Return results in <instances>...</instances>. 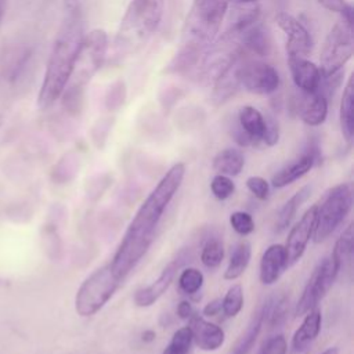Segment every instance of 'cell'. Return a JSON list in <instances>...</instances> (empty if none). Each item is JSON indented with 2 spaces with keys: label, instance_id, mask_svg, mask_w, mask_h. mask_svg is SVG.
Segmentation results:
<instances>
[{
  "label": "cell",
  "instance_id": "4dcf8cb0",
  "mask_svg": "<svg viewBox=\"0 0 354 354\" xmlns=\"http://www.w3.org/2000/svg\"><path fill=\"white\" fill-rule=\"evenodd\" d=\"M203 274L195 267L184 268L178 275V286L185 295H195L203 285Z\"/></svg>",
  "mask_w": 354,
  "mask_h": 354
},
{
  "label": "cell",
  "instance_id": "277c9868",
  "mask_svg": "<svg viewBox=\"0 0 354 354\" xmlns=\"http://www.w3.org/2000/svg\"><path fill=\"white\" fill-rule=\"evenodd\" d=\"M165 10V0H130L113 41V58L137 53L156 32Z\"/></svg>",
  "mask_w": 354,
  "mask_h": 354
},
{
  "label": "cell",
  "instance_id": "4316f807",
  "mask_svg": "<svg viewBox=\"0 0 354 354\" xmlns=\"http://www.w3.org/2000/svg\"><path fill=\"white\" fill-rule=\"evenodd\" d=\"M353 238H354V235H353V223H351V224L347 225V228L337 238V241L335 243V248L330 253V257L339 266L340 270H342V267H344L346 261H348L351 259Z\"/></svg>",
  "mask_w": 354,
  "mask_h": 354
},
{
  "label": "cell",
  "instance_id": "8d00e7d4",
  "mask_svg": "<svg viewBox=\"0 0 354 354\" xmlns=\"http://www.w3.org/2000/svg\"><path fill=\"white\" fill-rule=\"evenodd\" d=\"M288 344L282 335H275L270 337L261 347L259 354H286Z\"/></svg>",
  "mask_w": 354,
  "mask_h": 354
},
{
  "label": "cell",
  "instance_id": "d6a6232c",
  "mask_svg": "<svg viewBox=\"0 0 354 354\" xmlns=\"http://www.w3.org/2000/svg\"><path fill=\"white\" fill-rule=\"evenodd\" d=\"M210 189L217 199L225 201L234 194L235 184L231 180V177L224 174H216L210 181Z\"/></svg>",
  "mask_w": 354,
  "mask_h": 354
},
{
  "label": "cell",
  "instance_id": "7c38bea8",
  "mask_svg": "<svg viewBox=\"0 0 354 354\" xmlns=\"http://www.w3.org/2000/svg\"><path fill=\"white\" fill-rule=\"evenodd\" d=\"M317 212H318V205H313L306 210L301 218L290 228L286 242L283 245L286 250V257H288V267L297 263L304 254L307 243L314 234Z\"/></svg>",
  "mask_w": 354,
  "mask_h": 354
},
{
  "label": "cell",
  "instance_id": "9a60e30c",
  "mask_svg": "<svg viewBox=\"0 0 354 354\" xmlns=\"http://www.w3.org/2000/svg\"><path fill=\"white\" fill-rule=\"evenodd\" d=\"M328 101L329 98L318 88L311 93L301 91L300 100L297 101V115L307 126H319L326 119Z\"/></svg>",
  "mask_w": 354,
  "mask_h": 354
},
{
  "label": "cell",
  "instance_id": "44dd1931",
  "mask_svg": "<svg viewBox=\"0 0 354 354\" xmlns=\"http://www.w3.org/2000/svg\"><path fill=\"white\" fill-rule=\"evenodd\" d=\"M288 304L289 300L283 293L270 296L260 310L263 325L266 324L270 329L281 326L288 317Z\"/></svg>",
  "mask_w": 354,
  "mask_h": 354
},
{
  "label": "cell",
  "instance_id": "7a4b0ae2",
  "mask_svg": "<svg viewBox=\"0 0 354 354\" xmlns=\"http://www.w3.org/2000/svg\"><path fill=\"white\" fill-rule=\"evenodd\" d=\"M83 37V14L80 1L64 0L62 21L53 44L37 95V105L40 109L50 108L65 90L71 80Z\"/></svg>",
  "mask_w": 354,
  "mask_h": 354
},
{
  "label": "cell",
  "instance_id": "836d02e7",
  "mask_svg": "<svg viewBox=\"0 0 354 354\" xmlns=\"http://www.w3.org/2000/svg\"><path fill=\"white\" fill-rule=\"evenodd\" d=\"M230 224H231L232 230L242 236L252 234L254 230V221H253L252 214H249L248 212H242V210L231 213Z\"/></svg>",
  "mask_w": 354,
  "mask_h": 354
},
{
  "label": "cell",
  "instance_id": "30bf717a",
  "mask_svg": "<svg viewBox=\"0 0 354 354\" xmlns=\"http://www.w3.org/2000/svg\"><path fill=\"white\" fill-rule=\"evenodd\" d=\"M339 272H340V268L333 261L330 254L322 259L314 268L313 274L310 275L301 292V296L296 303L295 315L301 317L310 310L315 308L318 303L324 299V296L328 293V290L332 288Z\"/></svg>",
  "mask_w": 354,
  "mask_h": 354
},
{
  "label": "cell",
  "instance_id": "ba28073f",
  "mask_svg": "<svg viewBox=\"0 0 354 354\" xmlns=\"http://www.w3.org/2000/svg\"><path fill=\"white\" fill-rule=\"evenodd\" d=\"M108 51V35L102 29H94L87 33L80 44L71 86L84 88L91 77L101 69Z\"/></svg>",
  "mask_w": 354,
  "mask_h": 354
},
{
  "label": "cell",
  "instance_id": "ac0fdd59",
  "mask_svg": "<svg viewBox=\"0 0 354 354\" xmlns=\"http://www.w3.org/2000/svg\"><path fill=\"white\" fill-rule=\"evenodd\" d=\"M288 267V257L285 246L281 243L270 245L260 260V281L263 285L275 283L285 268Z\"/></svg>",
  "mask_w": 354,
  "mask_h": 354
},
{
  "label": "cell",
  "instance_id": "ee69618b",
  "mask_svg": "<svg viewBox=\"0 0 354 354\" xmlns=\"http://www.w3.org/2000/svg\"><path fill=\"white\" fill-rule=\"evenodd\" d=\"M6 7H7V0H0V21L6 14Z\"/></svg>",
  "mask_w": 354,
  "mask_h": 354
},
{
  "label": "cell",
  "instance_id": "74e56055",
  "mask_svg": "<svg viewBox=\"0 0 354 354\" xmlns=\"http://www.w3.org/2000/svg\"><path fill=\"white\" fill-rule=\"evenodd\" d=\"M109 127H111V122L109 119H104V120H98L97 124L94 126L93 129V140L95 142V145L98 148H101L106 140V136H108V131H109Z\"/></svg>",
  "mask_w": 354,
  "mask_h": 354
},
{
  "label": "cell",
  "instance_id": "d590c367",
  "mask_svg": "<svg viewBox=\"0 0 354 354\" xmlns=\"http://www.w3.org/2000/svg\"><path fill=\"white\" fill-rule=\"evenodd\" d=\"M264 119H266V129H264V136H263V144H266L267 147H274L279 140L278 120L271 115L264 116Z\"/></svg>",
  "mask_w": 354,
  "mask_h": 354
},
{
  "label": "cell",
  "instance_id": "5b68a950",
  "mask_svg": "<svg viewBox=\"0 0 354 354\" xmlns=\"http://www.w3.org/2000/svg\"><path fill=\"white\" fill-rule=\"evenodd\" d=\"M354 33H353V7L350 6L339 21L329 30L319 57V72L322 77L332 76L340 71L353 57Z\"/></svg>",
  "mask_w": 354,
  "mask_h": 354
},
{
  "label": "cell",
  "instance_id": "4fadbf2b",
  "mask_svg": "<svg viewBox=\"0 0 354 354\" xmlns=\"http://www.w3.org/2000/svg\"><path fill=\"white\" fill-rule=\"evenodd\" d=\"M319 162H321V149L317 142H310L306 151L297 159H295L292 163L286 165L272 176L271 184L275 188L288 187L289 184L295 183L296 180L307 174Z\"/></svg>",
  "mask_w": 354,
  "mask_h": 354
},
{
  "label": "cell",
  "instance_id": "7402d4cb",
  "mask_svg": "<svg viewBox=\"0 0 354 354\" xmlns=\"http://www.w3.org/2000/svg\"><path fill=\"white\" fill-rule=\"evenodd\" d=\"M340 129L344 140L350 144L354 137V83L353 76L344 86L340 102Z\"/></svg>",
  "mask_w": 354,
  "mask_h": 354
},
{
  "label": "cell",
  "instance_id": "f546056e",
  "mask_svg": "<svg viewBox=\"0 0 354 354\" xmlns=\"http://www.w3.org/2000/svg\"><path fill=\"white\" fill-rule=\"evenodd\" d=\"M243 307V289L241 283L232 285L221 300V311L227 318L238 315Z\"/></svg>",
  "mask_w": 354,
  "mask_h": 354
},
{
  "label": "cell",
  "instance_id": "83f0119b",
  "mask_svg": "<svg viewBox=\"0 0 354 354\" xmlns=\"http://www.w3.org/2000/svg\"><path fill=\"white\" fill-rule=\"evenodd\" d=\"M224 259V246L218 238H209L201 252V261L207 268H216Z\"/></svg>",
  "mask_w": 354,
  "mask_h": 354
},
{
  "label": "cell",
  "instance_id": "d4e9b609",
  "mask_svg": "<svg viewBox=\"0 0 354 354\" xmlns=\"http://www.w3.org/2000/svg\"><path fill=\"white\" fill-rule=\"evenodd\" d=\"M250 257H252L250 243L246 242V241L239 242L231 253L228 266L224 271V279L234 281V279L239 278L245 272V270L248 268Z\"/></svg>",
  "mask_w": 354,
  "mask_h": 354
},
{
  "label": "cell",
  "instance_id": "5bb4252c",
  "mask_svg": "<svg viewBox=\"0 0 354 354\" xmlns=\"http://www.w3.org/2000/svg\"><path fill=\"white\" fill-rule=\"evenodd\" d=\"M188 321V328L191 329L192 340L201 350L214 351L223 346L225 340V333L218 325L209 322L203 317L195 314Z\"/></svg>",
  "mask_w": 354,
  "mask_h": 354
},
{
  "label": "cell",
  "instance_id": "1f68e13d",
  "mask_svg": "<svg viewBox=\"0 0 354 354\" xmlns=\"http://www.w3.org/2000/svg\"><path fill=\"white\" fill-rule=\"evenodd\" d=\"M126 83L122 79L115 80L105 93V108L108 111L119 109L126 100Z\"/></svg>",
  "mask_w": 354,
  "mask_h": 354
},
{
  "label": "cell",
  "instance_id": "ffe728a7",
  "mask_svg": "<svg viewBox=\"0 0 354 354\" xmlns=\"http://www.w3.org/2000/svg\"><path fill=\"white\" fill-rule=\"evenodd\" d=\"M238 123L249 137L252 145H257L263 142L266 119H264V115L257 108L250 105L241 108L238 112Z\"/></svg>",
  "mask_w": 354,
  "mask_h": 354
},
{
  "label": "cell",
  "instance_id": "f1b7e54d",
  "mask_svg": "<svg viewBox=\"0 0 354 354\" xmlns=\"http://www.w3.org/2000/svg\"><path fill=\"white\" fill-rule=\"evenodd\" d=\"M192 342L191 329L188 326H183L173 333L171 340L163 348L162 354H189Z\"/></svg>",
  "mask_w": 354,
  "mask_h": 354
},
{
  "label": "cell",
  "instance_id": "60d3db41",
  "mask_svg": "<svg viewBox=\"0 0 354 354\" xmlns=\"http://www.w3.org/2000/svg\"><path fill=\"white\" fill-rule=\"evenodd\" d=\"M220 311H221V299H214L209 301L202 310L203 315L206 317H216Z\"/></svg>",
  "mask_w": 354,
  "mask_h": 354
},
{
  "label": "cell",
  "instance_id": "f35d334b",
  "mask_svg": "<svg viewBox=\"0 0 354 354\" xmlns=\"http://www.w3.org/2000/svg\"><path fill=\"white\" fill-rule=\"evenodd\" d=\"M317 1L324 8L333 11V12H339V14H343L350 7V4L346 0H317Z\"/></svg>",
  "mask_w": 354,
  "mask_h": 354
},
{
  "label": "cell",
  "instance_id": "3957f363",
  "mask_svg": "<svg viewBox=\"0 0 354 354\" xmlns=\"http://www.w3.org/2000/svg\"><path fill=\"white\" fill-rule=\"evenodd\" d=\"M230 0H194L187 15L180 47L166 72L184 75L196 69L205 51L217 37Z\"/></svg>",
  "mask_w": 354,
  "mask_h": 354
},
{
  "label": "cell",
  "instance_id": "7bdbcfd3",
  "mask_svg": "<svg viewBox=\"0 0 354 354\" xmlns=\"http://www.w3.org/2000/svg\"><path fill=\"white\" fill-rule=\"evenodd\" d=\"M231 3H234L235 6H248V4H254L259 0H230Z\"/></svg>",
  "mask_w": 354,
  "mask_h": 354
},
{
  "label": "cell",
  "instance_id": "f6af8a7d",
  "mask_svg": "<svg viewBox=\"0 0 354 354\" xmlns=\"http://www.w3.org/2000/svg\"><path fill=\"white\" fill-rule=\"evenodd\" d=\"M321 354H339V348L337 347H328Z\"/></svg>",
  "mask_w": 354,
  "mask_h": 354
},
{
  "label": "cell",
  "instance_id": "9c48e42d",
  "mask_svg": "<svg viewBox=\"0 0 354 354\" xmlns=\"http://www.w3.org/2000/svg\"><path fill=\"white\" fill-rule=\"evenodd\" d=\"M235 75L239 87L253 94H272L281 84L278 71L272 65L254 58L243 57L238 59L235 62Z\"/></svg>",
  "mask_w": 354,
  "mask_h": 354
},
{
  "label": "cell",
  "instance_id": "6da1fadb",
  "mask_svg": "<svg viewBox=\"0 0 354 354\" xmlns=\"http://www.w3.org/2000/svg\"><path fill=\"white\" fill-rule=\"evenodd\" d=\"M184 176L185 165L174 163L140 205L109 263L113 274L120 281L131 272L148 252L159 221L181 187Z\"/></svg>",
  "mask_w": 354,
  "mask_h": 354
},
{
  "label": "cell",
  "instance_id": "603a6c76",
  "mask_svg": "<svg viewBox=\"0 0 354 354\" xmlns=\"http://www.w3.org/2000/svg\"><path fill=\"white\" fill-rule=\"evenodd\" d=\"M310 194H311V187L304 185L282 205V207L279 209L277 218H275V232L279 234L289 227L297 209L301 206L303 202H306V199L310 196Z\"/></svg>",
  "mask_w": 354,
  "mask_h": 354
},
{
  "label": "cell",
  "instance_id": "8fae6325",
  "mask_svg": "<svg viewBox=\"0 0 354 354\" xmlns=\"http://www.w3.org/2000/svg\"><path fill=\"white\" fill-rule=\"evenodd\" d=\"M275 21L286 36V57L307 58L313 50V39L308 29L288 12L277 14Z\"/></svg>",
  "mask_w": 354,
  "mask_h": 354
},
{
  "label": "cell",
  "instance_id": "8992f818",
  "mask_svg": "<svg viewBox=\"0 0 354 354\" xmlns=\"http://www.w3.org/2000/svg\"><path fill=\"white\" fill-rule=\"evenodd\" d=\"M120 279L113 274L111 264L94 270L79 286L75 296V310L80 317L97 314L115 295Z\"/></svg>",
  "mask_w": 354,
  "mask_h": 354
},
{
  "label": "cell",
  "instance_id": "e575fe53",
  "mask_svg": "<svg viewBox=\"0 0 354 354\" xmlns=\"http://www.w3.org/2000/svg\"><path fill=\"white\" fill-rule=\"evenodd\" d=\"M246 187L257 199L264 201L268 198L270 184L266 178H263L260 176H250L246 178Z\"/></svg>",
  "mask_w": 354,
  "mask_h": 354
},
{
  "label": "cell",
  "instance_id": "484cf974",
  "mask_svg": "<svg viewBox=\"0 0 354 354\" xmlns=\"http://www.w3.org/2000/svg\"><path fill=\"white\" fill-rule=\"evenodd\" d=\"M261 326H263L261 314H260V311H257L256 314H253L245 332L239 336V339L231 348L230 354H249L261 332Z\"/></svg>",
  "mask_w": 354,
  "mask_h": 354
},
{
  "label": "cell",
  "instance_id": "d6986e66",
  "mask_svg": "<svg viewBox=\"0 0 354 354\" xmlns=\"http://www.w3.org/2000/svg\"><path fill=\"white\" fill-rule=\"evenodd\" d=\"M292 79L303 93L315 91L321 83L319 68L307 58H288Z\"/></svg>",
  "mask_w": 354,
  "mask_h": 354
},
{
  "label": "cell",
  "instance_id": "b9f144b4",
  "mask_svg": "<svg viewBox=\"0 0 354 354\" xmlns=\"http://www.w3.org/2000/svg\"><path fill=\"white\" fill-rule=\"evenodd\" d=\"M155 337H156V333H155V330H152V329H145V330L141 333V339H142V342H145V343L153 342Z\"/></svg>",
  "mask_w": 354,
  "mask_h": 354
},
{
  "label": "cell",
  "instance_id": "e0dca14e",
  "mask_svg": "<svg viewBox=\"0 0 354 354\" xmlns=\"http://www.w3.org/2000/svg\"><path fill=\"white\" fill-rule=\"evenodd\" d=\"M178 264L177 261H171L169 263L162 272L159 274V277L148 286H144L138 290H136L133 300L136 303V306L138 307H149L152 306L159 297L163 296V293L169 289V286L171 285L176 272H177Z\"/></svg>",
  "mask_w": 354,
  "mask_h": 354
},
{
  "label": "cell",
  "instance_id": "cb8c5ba5",
  "mask_svg": "<svg viewBox=\"0 0 354 354\" xmlns=\"http://www.w3.org/2000/svg\"><path fill=\"white\" fill-rule=\"evenodd\" d=\"M245 166L243 153L236 148H225L220 151L213 159V169L218 174L228 177L238 176Z\"/></svg>",
  "mask_w": 354,
  "mask_h": 354
},
{
  "label": "cell",
  "instance_id": "ab89813d",
  "mask_svg": "<svg viewBox=\"0 0 354 354\" xmlns=\"http://www.w3.org/2000/svg\"><path fill=\"white\" fill-rule=\"evenodd\" d=\"M177 315L181 319H189L194 315L192 304L188 300H181L177 306Z\"/></svg>",
  "mask_w": 354,
  "mask_h": 354
},
{
  "label": "cell",
  "instance_id": "52a82bcc",
  "mask_svg": "<svg viewBox=\"0 0 354 354\" xmlns=\"http://www.w3.org/2000/svg\"><path fill=\"white\" fill-rule=\"evenodd\" d=\"M353 206L351 185L342 183L330 188L317 212L314 241H325L348 216Z\"/></svg>",
  "mask_w": 354,
  "mask_h": 354
},
{
  "label": "cell",
  "instance_id": "2e32d148",
  "mask_svg": "<svg viewBox=\"0 0 354 354\" xmlns=\"http://www.w3.org/2000/svg\"><path fill=\"white\" fill-rule=\"evenodd\" d=\"M322 326V314L315 307L304 314V319L292 337V354H306L318 337Z\"/></svg>",
  "mask_w": 354,
  "mask_h": 354
}]
</instances>
